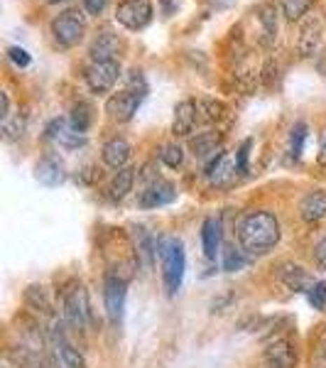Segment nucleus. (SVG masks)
<instances>
[{"mask_svg": "<svg viewBox=\"0 0 326 368\" xmlns=\"http://www.w3.org/2000/svg\"><path fill=\"white\" fill-rule=\"evenodd\" d=\"M280 241V221L270 211H250L238 226L240 251L248 256H265Z\"/></svg>", "mask_w": 326, "mask_h": 368, "instance_id": "f257e3e1", "label": "nucleus"}, {"mask_svg": "<svg viewBox=\"0 0 326 368\" xmlns=\"http://www.w3.org/2000/svg\"><path fill=\"white\" fill-rule=\"evenodd\" d=\"M157 256L162 261V277H165L167 295H177L184 282V270H186V253L184 243L179 238L172 236H160L157 238Z\"/></svg>", "mask_w": 326, "mask_h": 368, "instance_id": "f03ea898", "label": "nucleus"}, {"mask_svg": "<svg viewBox=\"0 0 326 368\" xmlns=\"http://www.w3.org/2000/svg\"><path fill=\"white\" fill-rule=\"evenodd\" d=\"M83 32H86V20H83L81 10L76 8L64 10L52 20V34L59 47H76L83 39Z\"/></svg>", "mask_w": 326, "mask_h": 368, "instance_id": "7ed1b4c3", "label": "nucleus"}, {"mask_svg": "<svg viewBox=\"0 0 326 368\" xmlns=\"http://www.w3.org/2000/svg\"><path fill=\"white\" fill-rule=\"evenodd\" d=\"M86 84L93 93H108L116 81L121 79V62L118 59H106V62H91L86 67Z\"/></svg>", "mask_w": 326, "mask_h": 368, "instance_id": "20e7f679", "label": "nucleus"}, {"mask_svg": "<svg viewBox=\"0 0 326 368\" xmlns=\"http://www.w3.org/2000/svg\"><path fill=\"white\" fill-rule=\"evenodd\" d=\"M125 297H128L125 277L108 275L106 285H103V305H106V315L113 324H121L123 322V315H125Z\"/></svg>", "mask_w": 326, "mask_h": 368, "instance_id": "39448f33", "label": "nucleus"}, {"mask_svg": "<svg viewBox=\"0 0 326 368\" xmlns=\"http://www.w3.org/2000/svg\"><path fill=\"white\" fill-rule=\"evenodd\" d=\"M142 98H145V88L137 91V88H125V91L113 93L106 101V113L118 123H128L140 108Z\"/></svg>", "mask_w": 326, "mask_h": 368, "instance_id": "423d86ee", "label": "nucleus"}, {"mask_svg": "<svg viewBox=\"0 0 326 368\" xmlns=\"http://www.w3.org/2000/svg\"><path fill=\"white\" fill-rule=\"evenodd\" d=\"M116 20L125 29H142L152 22V5L147 0H121L116 8Z\"/></svg>", "mask_w": 326, "mask_h": 368, "instance_id": "0eeeda50", "label": "nucleus"}, {"mask_svg": "<svg viewBox=\"0 0 326 368\" xmlns=\"http://www.w3.org/2000/svg\"><path fill=\"white\" fill-rule=\"evenodd\" d=\"M64 317L76 329H83L88 324L91 305H88V292L83 290V285H76L72 292H67V297H64Z\"/></svg>", "mask_w": 326, "mask_h": 368, "instance_id": "6e6552de", "label": "nucleus"}, {"mask_svg": "<svg viewBox=\"0 0 326 368\" xmlns=\"http://www.w3.org/2000/svg\"><path fill=\"white\" fill-rule=\"evenodd\" d=\"M172 202H177V187L172 182H165V180L150 182L140 192V197H137V206H140V209L170 206Z\"/></svg>", "mask_w": 326, "mask_h": 368, "instance_id": "1a4fd4ad", "label": "nucleus"}, {"mask_svg": "<svg viewBox=\"0 0 326 368\" xmlns=\"http://www.w3.org/2000/svg\"><path fill=\"white\" fill-rule=\"evenodd\" d=\"M47 138L57 143V145L67 147V150H79V147L86 145V136L79 133L69 118H54L47 126Z\"/></svg>", "mask_w": 326, "mask_h": 368, "instance_id": "9d476101", "label": "nucleus"}, {"mask_svg": "<svg viewBox=\"0 0 326 368\" xmlns=\"http://www.w3.org/2000/svg\"><path fill=\"white\" fill-rule=\"evenodd\" d=\"M34 180L39 184H44V187L54 189V187H59V184L67 182V167H64V162L59 160V157L47 155L37 162V167H34Z\"/></svg>", "mask_w": 326, "mask_h": 368, "instance_id": "9b49d317", "label": "nucleus"}, {"mask_svg": "<svg viewBox=\"0 0 326 368\" xmlns=\"http://www.w3.org/2000/svg\"><path fill=\"white\" fill-rule=\"evenodd\" d=\"M236 172H240V170H238L236 157H231V152H221V155H216L214 160L206 165V177H209V182L219 184V187L233 182Z\"/></svg>", "mask_w": 326, "mask_h": 368, "instance_id": "f8f14e48", "label": "nucleus"}, {"mask_svg": "<svg viewBox=\"0 0 326 368\" xmlns=\"http://www.w3.org/2000/svg\"><path fill=\"white\" fill-rule=\"evenodd\" d=\"M265 364L270 368H294L297 366V351L290 339H275L265 349Z\"/></svg>", "mask_w": 326, "mask_h": 368, "instance_id": "ddd939ff", "label": "nucleus"}, {"mask_svg": "<svg viewBox=\"0 0 326 368\" xmlns=\"http://www.w3.org/2000/svg\"><path fill=\"white\" fill-rule=\"evenodd\" d=\"M196 118H199V111H196V101L186 98V101H179L175 106V121H172V133L177 138H189L191 131L196 126Z\"/></svg>", "mask_w": 326, "mask_h": 368, "instance_id": "4468645a", "label": "nucleus"}, {"mask_svg": "<svg viewBox=\"0 0 326 368\" xmlns=\"http://www.w3.org/2000/svg\"><path fill=\"white\" fill-rule=\"evenodd\" d=\"M278 277L287 285V290L292 292H309V287L314 285V280L309 277V272L297 263H280Z\"/></svg>", "mask_w": 326, "mask_h": 368, "instance_id": "2eb2a0df", "label": "nucleus"}, {"mask_svg": "<svg viewBox=\"0 0 326 368\" xmlns=\"http://www.w3.org/2000/svg\"><path fill=\"white\" fill-rule=\"evenodd\" d=\"M130 152H133V147H130V143H128L125 138H111V140L103 145L101 157H103V162L111 167V170L118 172V170H123V167L128 165Z\"/></svg>", "mask_w": 326, "mask_h": 368, "instance_id": "dca6fc26", "label": "nucleus"}, {"mask_svg": "<svg viewBox=\"0 0 326 368\" xmlns=\"http://www.w3.org/2000/svg\"><path fill=\"white\" fill-rule=\"evenodd\" d=\"M299 216L307 223L322 221L326 216V192L324 189H314V192H307L299 202Z\"/></svg>", "mask_w": 326, "mask_h": 368, "instance_id": "f3484780", "label": "nucleus"}, {"mask_svg": "<svg viewBox=\"0 0 326 368\" xmlns=\"http://www.w3.org/2000/svg\"><path fill=\"white\" fill-rule=\"evenodd\" d=\"M201 248H204V256L209 261H216L221 251V221L219 218H206L201 223Z\"/></svg>", "mask_w": 326, "mask_h": 368, "instance_id": "a211bd4d", "label": "nucleus"}, {"mask_svg": "<svg viewBox=\"0 0 326 368\" xmlns=\"http://www.w3.org/2000/svg\"><path fill=\"white\" fill-rule=\"evenodd\" d=\"M322 22H317V20H312V22H307L302 27V32H299V39H297V49L302 57H314L319 49V44H322Z\"/></svg>", "mask_w": 326, "mask_h": 368, "instance_id": "6ab92c4d", "label": "nucleus"}, {"mask_svg": "<svg viewBox=\"0 0 326 368\" xmlns=\"http://www.w3.org/2000/svg\"><path fill=\"white\" fill-rule=\"evenodd\" d=\"M258 22H260V32H263V42L273 44L278 39V10L273 3H263L258 8Z\"/></svg>", "mask_w": 326, "mask_h": 368, "instance_id": "aec40b11", "label": "nucleus"}, {"mask_svg": "<svg viewBox=\"0 0 326 368\" xmlns=\"http://www.w3.org/2000/svg\"><path fill=\"white\" fill-rule=\"evenodd\" d=\"M191 150L199 160H214L216 155H221V138L216 133H201L191 140Z\"/></svg>", "mask_w": 326, "mask_h": 368, "instance_id": "412c9836", "label": "nucleus"}, {"mask_svg": "<svg viewBox=\"0 0 326 368\" xmlns=\"http://www.w3.org/2000/svg\"><path fill=\"white\" fill-rule=\"evenodd\" d=\"M133 184H135V170L133 167H123L113 175L111 184H108V194H111L113 202H121L128 194L133 192Z\"/></svg>", "mask_w": 326, "mask_h": 368, "instance_id": "4be33fe9", "label": "nucleus"}, {"mask_svg": "<svg viewBox=\"0 0 326 368\" xmlns=\"http://www.w3.org/2000/svg\"><path fill=\"white\" fill-rule=\"evenodd\" d=\"M118 47H121V42H118L116 34H111V32L98 34L96 42L91 44V59H93V62H106V59H116Z\"/></svg>", "mask_w": 326, "mask_h": 368, "instance_id": "5701e85b", "label": "nucleus"}, {"mask_svg": "<svg viewBox=\"0 0 326 368\" xmlns=\"http://www.w3.org/2000/svg\"><path fill=\"white\" fill-rule=\"evenodd\" d=\"M54 351H57V359L62 361L64 368H86V361L79 354V349H74L67 339L54 341Z\"/></svg>", "mask_w": 326, "mask_h": 368, "instance_id": "b1692460", "label": "nucleus"}, {"mask_svg": "<svg viewBox=\"0 0 326 368\" xmlns=\"http://www.w3.org/2000/svg\"><path fill=\"white\" fill-rule=\"evenodd\" d=\"M314 0H280V10H283V15L290 20V22H297V20H302L304 15L312 10Z\"/></svg>", "mask_w": 326, "mask_h": 368, "instance_id": "393cba45", "label": "nucleus"}, {"mask_svg": "<svg viewBox=\"0 0 326 368\" xmlns=\"http://www.w3.org/2000/svg\"><path fill=\"white\" fill-rule=\"evenodd\" d=\"M69 121H72V126L76 128L79 133H83V136H86V131L88 128H91V121H93V113H91V106H88V103H76V106H74V111H72V118H69Z\"/></svg>", "mask_w": 326, "mask_h": 368, "instance_id": "a878e982", "label": "nucleus"}, {"mask_svg": "<svg viewBox=\"0 0 326 368\" xmlns=\"http://www.w3.org/2000/svg\"><path fill=\"white\" fill-rule=\"evenodd\" d=\"M160 160L165 162L167 167L177 170V167H182V162H184V147H182L179 143H167V145L160 147Z\"/></svg>", "mask_w": 326, "mask_h": 368, "instance_id": "bb28decb", "label": "nucleus"}, {"mask_svg": "<svg viewBox=\"0 0 326 368\" xmlns=\"http://www.w3.org/2000/svg\"><path fill=\"white\" fill-rule=\"evenodd\" d=\"M304 143H307V123H294V128L290 131V155L294 160L302 155Z\"/></svg>", "mask_w": 326, "mask_h": 368, "instance_id": "cd10ccee", "label": "nucleus"}, {"mask_svg": "<svg viewBox=\"0 0 326 368\" xmlns=\"http://www.w3.org/2000/svg\"><path fill=\"white\" fill-rule=\"evenodd\" d=\"M196 111L204 113L201 118H206V121H219L224 116L226 106L219 101H211V98H201V101H196Z\"/></svg>", "mask_w": 326, "mask_h": 368, "instance_id": "c85d7f7f", "label": "nucleus"}, {"mask_svg": "<svg viewBox=\"0 0 326 368\" xmlns=\"http://www.w3.org/2000/svg\"><path fill=\"white\" fill-rule=\"evenodd\" d=\"M307 300H309V305L314 307V310H326V280H319V282H314L312 287H309V292H307Z\"/></svg>", "mask_w": 326, "mask_h": 368, "instance_id": "c756f323", "label": "nucleus"}, {"mask_svg": "<svg viewBox=\"0 0 326 368\" xmlns=\"http://www.w3.org/2000/svg\"><path fill=\"white\" fill-rule=\"evenodd\" d=\"M243 268V251H236L233 246H224V270L236 272Z\"/></svg>", "mask_w": 326, "mask_h": 368, "instance_id": "7c9ffc66", "label": "nucleus"}, {"mask_svg": "<svg viewBox=\"0 0 326 368\" xmlns=\"http://www.w3.org/2000/svg\"><path fill=\"white\" fill-rule=\"evenodd\" d=\"M8 57H10V62H15L18 67H29V62H32L29 52L22 47H8Z\"/></svg>", "mask_w": 326, "mask_h": 368, "instance_id": "2f4dec72", "label": "nucleus"}, {"mask_svg": "<svg viewBox=\"0 0 326 368\" xmlns=\"http://www.w3.org/2000/svg\"><path fill=\"white\" fill-rule=\"evenodd\" d=\"M312 258H314V265H317L319 270H326V236L317 243V246H314Z\"/></svg>", "mask_w": 326, "mask_h": 368, "instance_id": "473e14b6", "label": "nucleus"}, {"mask_svg": "<svg viewBox=\"0 0 326 368\" xmlns=\"http://www.w3.org/2000/svg\"><path fill=\"white\" fill-rule=\"evenodd\" d=\"M250 145H253V143L245 140L243 145H240V150L236 152V162H238V170L240 172H248V150H250Z\"/></svg>", "mask_w": 326, "mask_h": 368, "instance_id": "72a5a7b5", "label": "nucleus"}, {"mask_svg": "<svg viewBox=\"0 0 326 368\" xmlns=\"http://www.w3.org/2000/svg\"><path fill=\"white\" fill-rule=\"evenodd\" d=\"M81 3H83V8H86V13H91V15H101L103 10H106L108 0H81Z\"/></svg>", "mask_w": 326, "mask_h": 368, "instance_id": "f704fd0d", "label": "nucleus"}, {"mask_svg": "<svg viewBox=\"0 0 326 368\" xmlns=\"http://www.w3.org/2000/svg\"><path fill=\"white\" fill-rule=\"evenodd\" d=\"M322 155L326 157V133H324V140H322Z\"/></svg>", "mask_w": 326, "mask_h": 368, "instance_id": "c9c22d12", "label": "nucleus"}, {"mask_svg": "<svg viewBox=\"0 0 326 368\" xmlns=\"http://www.w3.org/2000/svg\"><path fill=\"white\" fill-rule=\"evenodd\" d=\"M322 354H324V359H326V336H324V341H322Z\"/></svg>", "mask_w": 326, "mask_h": 368, "instance_id": "e433bc0d", "label": "nucleus"}, {"mask_svg": "<svg viewBox=\"0 0 326 368\" xmlns=\"http://www.w3.org/2000/svg\"><path fill=\"white\" fill-rule=\"evenodd\" d=\"M57 361H59V359H57ZM52 368H64V364H62V361H59V364H54Z\"/></svg>", "mask_w": 326, "mask_h": 368, "instance_id": "4c0bfd02", "label": "nucleus"}, {"mask_svg": "<svg viewBox=\"0 0 326 368\" xmlns=\"http://www.w3.org/2000/svg\"><path fill=\"white\" fill-rule=\"evenodd\" d=\"M47 3H62V0H47Z\"/></svg>", "mask_w": 326, "mask_h": 368, "instance_id": "58836bf2", "label": "nucleus"}]
</instances>
